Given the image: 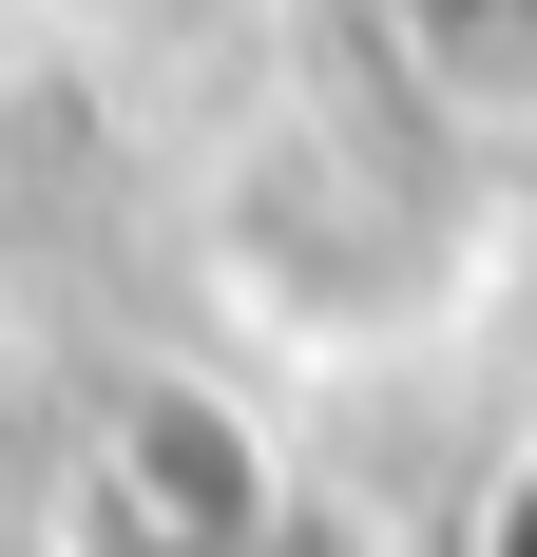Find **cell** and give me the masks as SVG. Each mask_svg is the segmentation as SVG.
Segmentation results:
<instances>
[{"label": "cell", "mask_w": 537, "mask_h": 557, "mask_svg": "<svg viewBox=\"0 0 537 557\" xmlns=\"http://www.w3.org/2000/svg\"><path fill=\"white\" fill-rule=\"evenodd\" d=\"M480 557H537V461L499 481V519H480Z\"/></svg>", "instance_id": "7a4b0ae2"}, {"label": "cell", "mask_w": 537, "mask_h": 557, "mask_svg": "<svg viewBox=\"0 0 537 557\" xmlns=\"http://www.w3.org/2000/svg\"><path fill=\"white\" fill-rule=\"evenodd\" d=\"M250 423H230V404H192V385H135L115 404V443H97V481H77V539L97 557H135V519H173V557H250Z\"/></svg>", "instance_id": "6da1fadb"}]
</instances>
